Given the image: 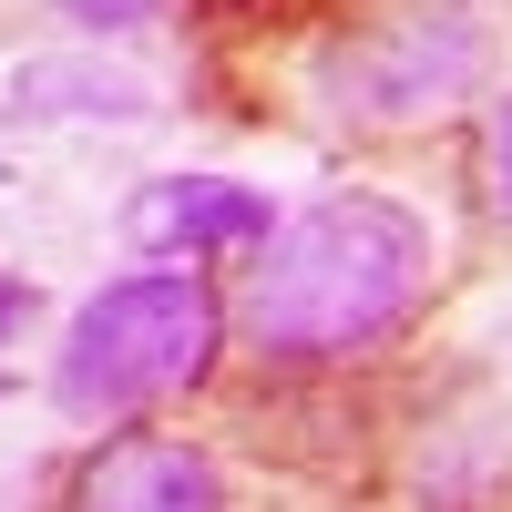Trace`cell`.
<instances>
[{"mask_svg": "<svg viewBox=\"0 0 512 512\" xmlns=\"http://www.w3.org/2000/svg\"><path fill=\"white\" fill-rule=\"evenodd\" d=\"M420 297H431V226L400 195H328L256 246L236 318L256 338V359L328 369V359H369L379 338H400L420 318Z\"/></svg>", "mask_w": 512, "mask_h": 512, "instance_id": "1", "label": "cell"}, {"mask_svg": "<svg viewBox=\"0 0 512 512\" xmlns=\"http://www.w3.org/2000/svg\"><path fill=\"white\" fill-rule=\"evenodd\" d=\"M226 349V297L195 267H144L113 277L72 308L62 349H52V400L72 420H123L154 400H185Z\"/></svg>", "mask_w": 512, "mask_h": 512, "instance_id": "2", "label": "cell"}, {"mask_svg": "<svg viewBox=\"0 0 512 512\" xmlns=\"http://www.w3.org/2000/svg\"><path fill=\"white\" fill-rule=\"evenodd\" d=\"M482 72V31L461 11H410V21H379L338 52V113H369V123H420V113H451Z\"/></svg>", "mask_w": 512, "mask_h": 512, "instance_id": "3", "label": "cell"}, {"mask_svg": "<svg viewBox=\"0 0 512 512\" xmlns=\"http://www.w3.org/2000/svg\"><path fill=\"white\" fill-rule=\"evenodd\" d=\"M62 512H226V482H216V461H205L195 441L134 431V441H103L72 472Z\"/></svg>", "mask_w": 512, "mask_h": 512, "instance_id": "4", "label": "cell"}, {"mask_svg": "<svg viewBox=\"0 0 512 512\" xmlns=\"http://www.w3.org/2000/svg\"><path fill=\"white\" fill-rule=\"evenodd\" d=\"M134 246L144 256H205V246H267L277 216H267V195L236 185V175H164L134 195Z\"/></svg>", "mask_w": 512, "mask_h": 512, "instance_id": "5", "label": "cell"}, {"mask_svg": "<svg viewBox=\"0 0 512 512\" xmlns=\"http://www.w3.org/2000/svg\"><path fill=\"white\" fill-rule=\"evenodd\" d=\"M31 93H82L72 113H154V82H134V72H62V62H31L21 72V103Z\"/></svg>", "mask_w": 512, "mask_h": 512, "instance_id": "6", "label": "cell"}, {"mask_svg": "<svg viewBox=\"0 0 512 512\" xmlns=\"http://www.w3.org/2000/svg\"><path fill=\"white\" fill-rule=\"evenodd\" d=\"M52 11H62L72 31H93V41H123V31H154L175 0H52Z\"/></svg>", "mask_w": 512, "mask_h": 512, "instance_id": "7", "label": "cell"}, {"mask_svg": "<svg viewBox=\"0 0 512 512\" xmlns=\"http://www.w3.org/2000/svg\"><path fill=\"white\" fill-rule=\"evenodd\" d=\"M482 175H492V205L512 216V93H502L492 123H482Z\"/></svg>", "mask_w": 512, "mask_h": 512, "instance_id": "8", "label": "cell"}, {"mask_svg": "<svg viewBox=\"0 0 512 512\" xmlns=\"http://www.w3.org/2000/svg\"><path fill=\"white\" fill-rule=\"evenodd\" d=\"M11 318H31V287H11V277H0V328H11Z\"/></svg>", "mask_w": 512, "mask_h": 512, "instance_id": "9", "label": "cell"}]
</instances>
